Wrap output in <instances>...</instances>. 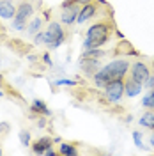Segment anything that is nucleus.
I'll return each instance as SVG.
<instances>
[{
    "mask_svg": "<svg viewBox=\"0 0 154 156\" xmlns=\"http://www.w3.org/2000/svg\"><path fill=\"white\" fill-rule=\"evenodd\" d=\"M115 30L114 25V18L112 14L105 16L103 20H99L97 23L90 25L89 30L85 32V39H83V50H92V48H103L108 39L112 37Z\"/></svg>",
    "mask_w": 154,
    "mask_h": 156,
    "instance_id": "1",
    "label": "nucleus"
},
{
    "mask_svg": "<svg viewBox=\"0 0 154 156\" xmlns=\"http://www.w3.org/2000/svg\"><path fill=\"white\" fill-rule=\"evenodd\" d=\"M128 73H129V60L122 57V58H115L110 64L99 68L97 73L92 76V80H94L96 87L105 89L106 83H110L112 80H117V78H126Z\"/></svg>",
    "mask_w": 154,
    "mask_h": 156,
    "instance_id": "2",
    "label": "nucleus"
},
{
    "mask_svg": "<svg viewBox=\"0 0 154 156\" xmlns=\"http://www.w3.org/2000/svg\"><path fill=\"white\" fill-rule=\"evenodd\" d=\"M43 7V0H19L16 5V16L12 18V29L18 32H25L29 21L34 16L37 9Z\"/></svg>",
    "mask_w": 154,
    "mask_h": 156,
    "instance_id": "3",
    "label": "nucleus"
},
{
    "mask_svg": "<svg viewBox=\"0 0 154 156\" xmlns=\"http://www.w3.org/2000/svg\"><path fill=\"white\" fill-rule=\"evenodd\" d=\"M68 37L66 34V29L62 27V23L58 21H50L48 27L44 29V44L48 46L50 50L58 48Z\"/></svg>",
    "mask_w": 154,
    "mask_h": 156,
    "instance_id": "4",
    "label": "nucleus"
},
{
    "mask_svg": "<svg viewBox=\"0 0 154 156\" xmlns=\"http://www.w3.org/2000/svg\"><path fill=\"white\" fill-rule=\"evenodd\" d=\"M105 96L114 103H121V99L124 96V78H117V80H112L110 83L105 85Z\"/></svg>",
    "mask_w": 154,
    "mask_h": 156,
    "instance_id": "5",
    "label": "nucleus"
},
{
    "mask_svg": "<svg viewBox=\"0 0 154 156\" xmlns=\"http://www.w3.org/2000/svg\"><path fill=\"white\" fill-rule=\"evenodd\" d=\"M149 75H151V69L147 66V62H144V60H136L129 66V76L138 83H145Z\"/></svg>",
    "mask_w": 154,
    "mask_h": 156,
    "instance_id": "6",
    "label": "nucleus"
},
{
    "mask_svg": "<svg viewBox=\"0 0 154 156\" xmlns=\"http://www.w3.org/2000/svg\"><path fill=\"white\" fill-rule=\"evenodd\" d=\"M80 9L82 5H71V7H60V23L66 25V27H71L73 23L78 21V14H80Z\"/></svg>",
    "mask_w": 154,
    "mask_h": 156,
    "instance_id": "7",
    "label": "nucleus"
},
{
    "mask_svg": "<svg viewBox=\"0 0 154 156\" xmlns=\"http://www.w3.org/2000/svg\"><path fill=\"white\" fill-rule=\"evenodd\" d=\"M99 5H103V4H99L97 0H92V2H89L85 5H82L80 14H78V23H85L89 20H92L97 12H99ZM106 5H108V4H106Z\"/></svg>",
    "mask_w": 154,
    "mask_h": 156,
    "instance_id": "8",
    "label": "nucleus"
},
{
    "mask_svg": "<svg viewBox=\"0 0 154 156\" xmlns=\"http://www.w3.org/2000/svg\"><path fill=\"white\" fill-rule=\"evenodd\" d=\"M29 112H30V115H29L30 119H36V117H41V115H46V117L51 115L50 108L46 107V103L43 99H34L29 107Z\"/></svg>",
    "mask_w": 154,
    "mask_h": 156,
    "instance_id": "9",
    "label": "nucleus"
},
{
    "mask_svg": "<svg viewBox=\"0 0 154 156\" xmlns=\"http://www.w3.org/2000/svg\"><path fill=\"white\" fill-rule=\"evenodd\" d=\"M80 68L83 69V75L94 76L101 68V58H80Z\"/></svg>",
    "mask_w": 154,
    "mask_h": 156,
    "instance_id": "10",
    "label": "nucleus"
},
{
    "mask_svg": "<svg viewBox=\"0 0 154 156\" xmlns=\"http://www.w3.org/2000/svg\"><path fill=\"white\" fill-rule=\"evenodd\" d=\"M53 142H55V140H53L51 136H41V138L34 140V142L30 144L32 153H34V154H44V153H46V149L53 146Z\"/></svg>",
    "mask_w": 154,
    "mask_h": 156,
    "instance_id": "11",
    "label": "nucleus"
},
{
    "mask_svg": "<svg viewBox=\"0 0 154 156\" xmlns=\"http://www.w3.org/2000/svg\"><path fill=\"white\" fill-rule=\"evenodd\" d=\"M16 5L14 0H0V18L2 20H12L16 16Z\"/></svg>",
    "mask_w": 154,
    "mask_h": 156,
    "instance_id": "12",
    "label": "nucleus"
},
{
    "mask_svg": "<svg viewBox=\"0 0 154 156\" xmlns=\"http://www.w3.org/2000/svg\"><path fill=\"white\" fill-rule=\"evenodd\" d=\"M44 23H46V18H44L43 14H39V16H34V18L29 21V25H27V34L34 37L37 32H41V30L44 29Z\"/></svg>",
    "mask_w": 154,
    "mask_h": 156,
    "instance_id": "13",
    "label": "nucleus"
},
{
    "mask_svg": "<svg viewBox=\"0 0 154 156\" xmlns=\"http://www.w3.org/2000/svg\"><path fill=\"white\" fill-rule=\"evenodd\" d=\"M142 89H144V83H138V82H135L131 76L126 78V82H124V94L128 98L138 96V94L142 92Z\"/></svg>",
    "mask_w": 154,
    "mask_h": 156,
    "instance_id": "14",
    "label": "nucleus"
},
{
    "mask_svg": "<svg viewBox=\"0 0 154 156\" xmlns=\"http://www.w3.org/2000/svg\"><path fill=\"white\" fill-rule=\"evenodd\" d=\"M57 153L60 156H78V154H80L76 142H62Z\"/></svg>",
    "mask_w": 154,
    "mask_h": 156,
    "instance_id": "15",
    "label": "nucleus"
},
{
    "mask_svg": "<svg viewBox=\"0 0 154 156\" xmlns=\"http://www.w3.org/2000/svg\"><path fill=\"white\" fill-rule=\"evenodd\" d=\"M138 122H140V126L147 128V129H154V110L147 108L142 114V117L138 119Z\"/></svg>",
    "mask_w": 154,
    "mask_h": 156,
    "instance_id": "16",
    "label": "nucleus"
},
{
    "mask_svg": "<svg viewBox=\"0 0 154 156\" xmlns=\"http://www.w3.org/2000/svg\"><path fill=\"white\" fill-rule=\"evenodd\" d=\"M115 55H136V50L131 46L129 41H121L115 46Z\"/></svg>",
    "mask_w": 154,
    "mask_h": 156,
    "instance_id": "17",
    "label": "nucleus"
},
{
    "mask_svg": "<svg viewBox=\"0 0 154 156\" xmlns=\"http://www.w3.org/2000/svg\"><path fill=\"white\" fill-rule=\"evenodd\" d=\"M103 57H105V51L101 48H92V50H85L80 58H103Z\"/></svg>",
    "mask_w": 154,
    "mask_h": 156,
    "instance_id": "18",
    "label": "nucleus"
},
{
    "mask_svg": "<svg viewBox=\"0 0 154 156\" xmlns=\"http://www.w3.org/2000/svg\"><path fill=\"white\" fill-rule=\"evenodd\" d=\"M142 107L147 110V108H151V110H154V89H151L147 94L144 96V101H142Z\"/></svg>",
    "mask_w": 154,
    "mask_h": 156,
    "instance_id": "19",
    "label": "nucleus"
},
{
    "mask_svg": "<svg viewBox=\"0 0 154 156\" xmlns=\"http://www.w3.org/2000/svg\"><path fill=\"white\" fill-rule=\"evenodd\" d=\"M11 48H16L18 53H29L30 46L27 44V43H21V41H18V39H12V41H11Z\"/></svg>",
    "mask_w": 154,
    "mask_h": 156,
    "instance_id": "20",
    "label": "nucleus"
},
{
    "mask_svg": "<svg viewBox=\"0 0 154 156\" xmlns=\"http://www.w3.org/2000/svg\"><path fill=\"white\" fill-rule=\"evenodd\" d=\"M19 144L23 147H29L32 142H30V131H27V129H21L19 131Z\"/></svg>",
    "mask_w": 154,
    "mask_h": 156,
    "instance_id": "21",
    "label": "nucleus"
},
{
    "mask_svg": "<svg viewBox=\"0 0 154 156\" xmlns=\"http://www.w3.org/2000/svg\"><path fill=\"white\" fill-rule=\"evenodd\" d=\"M89 2H92V0H64L62 4H60V7H71V5H85Z\"/></svg>",
    "mask_w": 154,
    "mask_h": 156,
    "instance_id": "22",
    "label": "nucleus"
},
{
    "mask_svg": "<svg viewBox=\"0 0 154 156\" xmlns=\"http://www.w3.org/2000/svg\"><path fill=\"white\" fill-rule=\"evenodd\" d=\"M34 44H36V46L44 44V30H41V32H37V34L34 36Z\"/></svg>",
    "mask_w": 154,
    "mask_h": 156,
    "instance_id": "23",
    "label": "nucleus"
},
{
    "mask_svg": "<svg viewBox=\"0 0 154 156\" xmlns=\"http://www.w3.org/2000/svg\"><path fill=\"white\" fill-rule=\"evenodd\" d=\"M9 131H11V124L7 122V121H2V122H0V136L7 135Z\"/></svg>",
    "mask_w": 154,
    "mask_h": 156,
    "instance_id": "24",
    "label": "nucleus"
},
{
    "mask_svg": "<svg viewBox=\"0 0 154 156\" xmlns=\"http://www.w3.org/2000/svg\"><path fill=\"white\" fill-rule=\"evenodd\" d=\"M133 140H135V146H136V147L144 149V144H142V135H140V131H133Z\"/></svg>",
    "mask_w": 154,
    "mask_h": 156,
    "instance_id": "25",
    "label": "nucleus"
},
{
    "mask_svg": "<svg viewBox=\"0 0 154 156\" xmlns=\"http://www.w3.org/2000/svg\"><path fill=\"white\" fill-rule=\"evenodd\" d=\"M144 85H145L147 89H149V90H151V89H154V73H152V71H151L149 78L145 80V83H144Z\"/></svg>",
    "mask_w": 154,
    "mask_h": 156,
    "instance_id": "26",
    "label": "nucleus"
},
{
    "mask_svg": "<svg viewBox=\"0 0 154 156\" xmlns=\"http://www.w3.org/2000/svg\"><path fill=\"white\" fill-rule=\"evenodd\" d=\"M55 85H73V87H76L78 82H75V80H58V82H55Z\"/></svg>",
    "mask_w": 154,
    "mask_h": 156,
    "instance_id": "27",
    "label": "nucleus"
},
{
    "mask_svg": "<svg viewBox=\"0 0 154 156\" xmlns=\"http://www.w3.org/2000/svg\"><path fill=\"white\" fill-rule=\"evenodd\" d=\"M43 62H44L46 66H51V58H50V53H46V51L43 53Z\"/></svg>",
    "mask_w": 154,
    "mask_h": 156,
    "instance_id": "28",
    "label": "nucleus"
},
{
    "mask_svg": "<svg viewBox=\"0 0 154 156\" xmlns=\"http://www.w3.org/2000/svg\"><path fill=\"white\" fill-rule=\"evenodd\" d=\"M44 154H46V156H57L58 153L53 149V146H51V147H48V149H46V153H44Z\"/></svg>",
    "mask_w": 154,
    "mask_h": 156,
    "instance_id": "29",
    "label": "nucleus"
},
{
    "mask_svg": "<svg viewBox=\"0 0 154 156\" xmlns=\"http://www.w3.org/2000/svg\"><path fill=\"white\" fill-rule=\"evenodd\" d=\"M27 58H29L30 62H36V60H37L39 57H36V55H29V57H27Z\"/></svg>",
    "mask_w": 154,
    "mask_h": 156,
    "instance_id": "30",
    "label": "nucleus"
},
{
    "mask_svg": "<svg viewBox=\"0 0 154 156\" xmlns=\"http://www.w3.org/2000/svg\"><path fill=\"white\" fill-rule=\"evenodd\" d=\"M149 144H151V146L154 147V133H152L151 136H149Z\"/></svg>",
    "mask_w": 154,
    "mask_h": 156,
    "instance_id": "31",
    "label": "nucleus"
},
{
    "mask_svg": "<svg viewBox=\"0 0 154 156\" xmlns=\"http://www.w3.org/2000/svg\"><path fill=\"white\" fill-rule=\"evenodd\" d=\"M4 94H5V92H4V89H2V87H0V98H2V96H4Z\"/></svg>",
    "mask_w": 154,
    "mask_h": 156,
    "instance_id": "32",
    "label": "nucleus"
},
{
    "mask_svg": "<svg viewBox=\"0 0 154 156\" xmlns=\"http://www.w3.org/2000/svg\"><path fill=\"white\" fill-rule=\"evenodd\" d=\"M0 154H4V151H2V147H0Z\"/></svg>",
    "mask_w": 154,
    "mask_h": 156,
    "instance_id": "33",
    "label": "nucleus"
},
{
    "mask_svg": "<svg viewBox=\"0 0 154 156\" xmlns=\"http://www.w3.org/2000/svg\"><path fill=\"white\" fill-rule=\"evenodd\" d=\"M152 71H154V58H152Z\"/></svg>",
    "mask_w": 154,
    "mask_h": 156,
    "instance_id": "34",
    "label": "nucleus"
}]
</instances>
